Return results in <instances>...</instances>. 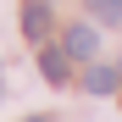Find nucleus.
I'll return each instance as SVG.
<instances>
[{"label":"nucleus","mask_w":122,"mask_h":122,"mask_svg":"<svg viewBox=\"0 0 122 122\" xmlns=\"http://www.w3.org/2000/svg\"><path fill=\"white\" fill-rule=\"evenodd\" d=\"M45 33H50V6L45 0H22V39L45 45Z\"/></svg>","instance_id":"obj_1"},{"label":"nucleus","mask_w":122,"mask_h":122,"mask_svg":"<svg viewBox=\"0 0 122 122\" xmlns=\"http://www.w3.org/2000/svg\"><path fill=\"white\" fill-rule=\"evenodd\" d=\"M61 50H67L72 61H89V56L100 50V33H94L89 22H72V28H67V45H61Z\"/></svg>","instance_id":"obj_2"},{"label":"nucleus","mask_w":122,"mask_h":122,"mask_svg":"<svg viewBox=\"0 0 122 122\" xmlns=\"http://www.w3.org/2000/svg\"><path fill=\"white\" fill-rule=\"evenodd\" d=\"M67 61H72L67 50H39V72H45V83H56V89L67 83Z\"/></svg>","instance_id":"obj_3"},{"label":"nucleus","mask_w":122,"mask_h":122,"mask_svg":"<svg viewBox=\"0 0 122 122\" xmlns=\"http://www.w3.org/2000/svg\"><path fill=\"white\" fill-rule=\"evenodd\" d=\"M117 83H122L117 67H89V72H83V89H89V94H111Z\"/></svg>","instance_id":"obj_4"},{"label":"nucleus","mask_w":122,"mask_h":122,"mask_svg":"<svg viewBox=\"0 0 122 122\" xmlns=\"http://www.w3.org/2000/svg\"><path fill=\"white\" fill-rule=\"evenodd\" d=\"M89 11L100 22H122V0H89Z\"/></svg>","instance_id":"obj_5"},{"label":"nucleus","mask_w":122,"mask_h":122,"mask_svg":"<svg viewBox=\"0 0 122 122\" xmlns=\"http://www.w3.org/2000/svg\"><path fill=\"white\" fill-rule=\"evenodd\" d=\"M28 122H50V117H28Z\"/></svg>","instance_id":"obj_6"}]
</instances>
